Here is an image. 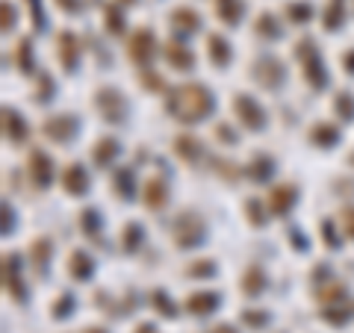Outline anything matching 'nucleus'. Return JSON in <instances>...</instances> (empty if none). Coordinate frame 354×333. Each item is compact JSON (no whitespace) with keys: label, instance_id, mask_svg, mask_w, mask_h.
Wrapping results in <instances>:
<instances>
[{"label":"nucleus","instance_id":"72a5a7b5","mask_svg":"<svg viewBox=\"0 0 354 333\" xmlns=\"http://www.w3.org/2000/svg\"><path fill=\"white\" fill-rule=\"evenodd\" d=\"M104 21H106V30L113 32V36H118V32L124 30V15H121V9L115 3L104 6Z\"/></svg>","mask_w":354,"mask_h":333},{"label":"nucleus","instance_id":"a18cd8bd","mask_svg":"<svg viewBox=\"0 0 354 333\" xmlns=\"http://www.w3.org/2000/svg\"><path fill=\"white\" fill-rule=\"evenodd\" d=\"M242 321L251 325V327H263L266 321H269V316H266V313H254V310H245V313H242Z\"/></svg>","mask_w":354,"mask_h":333},{"label":"nucleus","instance_id":"e433bc0d","mask_svg":"<svg viewBox=\"0 0 354 333\" xmlns=\"http://www.w3.org/2000/svg\"><path fill=\"white\" fill-rule=\"evenodd\" d=\"M139 245H142V225L130 221V225L124 227V251H136Z\"/></svg>","mask_w":354,"mask_h":333},{"label":"nucleus","instance_id":"6ab92c4d","mask_svg":"<svg viewBox=\"0 0 354 333\" xmlns=\"http://www.w3.org/2000/svg\"><path fill=\"white\" fill-rule=\"evenodd\" d=\"M266 283H269V280H266V272L260 269L257 263L248 265V272L242 274V292H245L248 298H257L266 289Z\"/></svg>","mask_w":354,"mask_h":333},{"label":"nucleus","instance_id":"8fccbe9b","mask_svg":"<svg viewBox=\"0 0 354 333\" xmlns=\"http://www.w3.org/2000/svg\"><path fill=\"white\" fill-rule=\"evenodd\" d=\"M50 92H53V86H50V80L41 74V92H39V104H48L50 101Z\"/></svg>","mask_w":354,"mask_h":333},{"label":"nucleus","instance_id":"de8ad7c7","mask_svg":"<svg viewBox=\"0 0 354 333\" xmlns=\"http://www.w3.org/2000/svg\"><path fill=\"white\" fill-rule=\"evenodd\" d=\"M322 233H325V245H328V248H337V245H339V239H337L334 225H330V221H322Z\"/></svg>","mask_w":354,"mask_h":333},{"label":"nucleus","instance_id":"f257e3e1","mask_svg":"<svg viewBox=\"0 0 354 333\" xmlns=\"http://www.w3.org/2000/svg\"><path fill=\"white\" fill-rule=\"evenodd\" d=\"M165 106H169V113L183 121V124H195V121H204L209 113H213V95H209V88L201 86V83H183L177 86L174 92L169 95V101H165Z\"/></svg>","mask_w":354,"mask_h":333},{"label":"nucleus","instance_id":"052dcab7","mask_svg":"<svg viewBox=\"0 0 354 333\" xmlns=\"http://www.w3.org/2000/svg\"><path fill=\"white\" fill-rule=\"evenodd\" d=\"M121 3H136V0H121Z\"/></svg>","mask_w":354,"mask_h":333},{"label":"nucleus","instance_id":"393cba45","mask_svg":"<svg viewBox=\"0 0 354 333\" xmlns=\"http://www.w3.org/2000/svg\"><path fill=\"white\" fill-rule=\"evenodd\" d=\"M68 272H71L74 280H86V277H92L95 263H92V257H88V254L74 251V254H71V260H68Z\"/></svg>","mask_w":354,"mask_h":333},{"label":"nucleus","instance_id":"603ef678","mask_svg":"<svg viewBox=\"0 0 354 333\" xmlns=\"http://www.w3.org/2000/svg\"><path fill=\"white\" fill-rule=\"evenodd\" d=\"M218 139H227V145H236V136H234V130L230 127H225V124H218Z\"/></svg>","mask_w":354,"mask_h":333},{"label":"nucleus","instance_id":"412c9836","mask_svg":"<svg viewBox=\"0 0 354 333\" xmlns=\"http://www.w3.org/2000/svg\"><path fill=\"white\" fill-rule=\"evenodd\" d=\"M242 12H245V3H242V0H216V15L230 27L239 24Z\"/></svg>","mask_w":354,"mask_h":333},{"label":"nucleus","instance_id":"ddd939ff","mask_svg":"<svg viewBox=\"0 0 354 333\" xmlns=\"http://www.w3.org/2000/svg\"><path fill=\"white\" fill-rule=\"evenodd\" d=\"M3 286L6 292L15 298V301H24L27 292H24V283H21V274H18V257L15 254H6L3 257Z\"/></svg>","mask_w":354,"mask_h":333},{"label":"nucleus","instance_id":"aec40b11","mask_svg":"<svg viewBox=\"0 0 354 333\" xmlns=\"http://www.w3.org/2000/svg\"><path fill=\"white\" fill-rule=\"evenodd\" d=\"M174 153H177V157H180L183 162H198V160H201V142H198L195 136H177L174 139Z\"/></svg>","mask_w":354,"mask_h":333},{"label":"nucleus","instance_id":"49530a36","mask_svg":"<svg viewBox=\"0 0 354 333\" xmlns=\"http://www.w3.org/2000/svg\"><path fill=\"white\" fill-rule=\"evenodd\" d=\"M27 6H30L32 24H36L39 30H44V15H41V0H27Z\"/></svg>","mask_w":354,"mask_h":333},{"label":"nucleus","instance_id":"7ed1b4c3","mask_svg":"<svg viewBox=\"0 0 354 333\" xmlns=\"http://www.w3.org/2000/svg\"><path fill=\"white\" fill-rule=\"evenodd\" d=\"M295 57H298V62H301L304 77H307L310 86H313V88H325L328 86L325 62H322V57H319V48L313 44V39H301V41H298Z\"/></svg>","mask_w":354,"mask_h":333},{"label":"nucleus","instance_id":"9b49d317","mask_svg":"<svg viewBox=\"0 0 354 333\" xmlns=\"http://www.w3.org/2000/svg\"><path fill=\"white\" fill-rule=\"evenodd\" d=\"M295 198H298L295 186H290V183L272 186V189H269V213H272V216H286V213L292 209Z\"/></svg>","mask_w":354,"mask_h":333},{"label":"nucleus","instance_id":"864d4df0","mask_svg":"<svg viewBox=\"0 0 354 333\" xmlns=\"http://www.w3.org/2000/svg\"><path fill=\"white\" fill-rule=\"evenodd\" d=\"M57 6H62L65 12H80V0H57Z\"/></svg>","mask_w":354,"mask_h":333},{"label":"nucleus","instance_id":"a211bd4d","mask_svg":"<svg viewBox=\"0 0 354 333\" xmlns=\"http://www.w3.org/2000/svg\"><path fill=\"white\" fill-rule=\"evenodd\" d=\"M218 307V295L216 292H192L186 298V310L192 316H209Z\"/></svg>","mask_w":354,"mask_h":333},{"label":"nucleus","instance_id":"c03bdc74","mask_svg":"<svg viewBox=\"0 0 354 333\" xmlns=\"http://www.w3.org/2000/svg\"><path fill=\"white\" fill-rule=\"evenodd\" d=\"M189 274H192V277H213V274H216V265L209 263V260L195 263V265H189Z\"/></svg>","mask_w":354,"mask_h":333},{"label":"nucleus","instance_id":"09e8293b","mask_svg":"<svg viewBox=\"0 0 354 333\" xmlns=\"http://www.w3.org/2000/svg\"><path fill=\"white\" fill-rule=\"evenodd\" d=\"M142 83H145L148 88H162L165 83H162V77H157V74H151L148 68L145 71H142Z\"/></svg>","mask_w":354,"mask_h":333},{"label":"nucleus","instance_id":"bf43d9fd","mask_svg":"<svg viewBox=\"0 0 354 333\" xmlns=\"http://www.w3.org/2000/svg\"><path fill=\"white\" fill-rule=\"evenodd\" d=\"M86 333H104V330H101V327H88Z\"/></svg>","mask_w":354,"mask_h":333},{"label":"nucleus","instance_id":"13d9d810","mask_svg":"<svg viewBox=\"0 0 354 333\" xmlns=\"http://www.w3.org/2000/svg\"><path fill=\"white\" fill-rule=\"evenodd\" d=\"M136 333H157V327H153V325H139Z\"/></svg>","mask_w":354,"mask_h":333},{"label":"nucleus","instance_id":"a878e982","mask_svg":"<svg viewBox=\"0 0 354 333\" xmlns=\"http://www.w3.org/2000/svg\"><path fill=\"white\" fill-rule=\"evenodd\" d=\"M310 142H313V145H322V148H334L339 142V130L334 124H313Z\"/></svg>","mask_w":354,"mask_h":333},{"label":"nucleus","instance_id":"39448f33","mask_svg":"<svg viewBox=\"0 0 354 333\" xmlns=\"http://www.w3.org/2000/svg\"><path fill=\"white\" fill-rule=\"evenodd\" d=\"M153 53H157V39H153V32L145 30V27L133 32L130 41H127V57L145 68V65L153 59Z\"/></svg>","mask_w":354,"mask_h":333},{"label":"nucleus","instance_id":"7c9ffc66","mask_svg":"<svg viewBox=\"0 0 354 333\" xmlns=\"http://www.w3.org/2000/svg\"><path fill=\"white\" fill-rule=\"evenodd\" d=\"M272 171H274V162H272L269 157H257V160L248 165V177H251V180H257V183L269 180Z\"/></svg>","mask_w":354,"mask_h":333},{"label":"nucleus","instance_id":"c85d7f7f","mask_svg":"<svg viewBox=\"0 0 354 333\" xmlns=\"http://www.w3.org/2000/svg\"><path fill=\"white\" fill-rule=\"evenodd\" d=\"M80 227L88 233V239L92 242H101V216H97V209H83Z\"/></svg>","mask_w":354,"mask_h":333},{"label":"nucleus","instance_id":"5fc2aeb1","mask_svg":"<svg viewBox=\"0 0 354 333\" xmlns=\"http://www.w3.org/2000/svg\"><path fill=\"white\" fill-rule=\"evenodd\" d=\"M290 236H292V239H290V242H292V248H298V251H304V248H307V242L301 239V233H298V230H292Z\"/></svg>","mask_w":354,"mask_h":333},{"label":"nucleus","instance_id":"f704fd0d","mask_svg":"<svg viewBox=\"0 0 354 333\" xmlns=\"http://www.w3.org/2000/svg\"><path fill=\"white\" fill-rule=\"evenodd\" d=\"M151 304L157 307V313H160V316H165V318H174V316H177V307L169 301V295H165L162 289H157V292L151 295Z\"/></svg>","mask_w":354,"mask_h":333},{"label":"nucleus","instance_id":"20e7f679","mask_svg":"<svg viewBox=\"0 0 354 333\" xmlns=\"http://www.w3.org/2000/svg\"><path fill=\"white\" fill-rule=\"evenodd\" d=\"M251 77H254V80H257L263 88H281L283 80H286V71H283L281 59H274V57H260L257 62H254Z\"/></svg>","mask_w":354,"mask_h":333},{"label":"nucleus","instance_id":"0eeeda50","mask_svg":"<svg viewBox=\"0 0 354 333\" xmlns=\"http://www.w3.org/2000/svg\"><path fill=\"white\" fill-rule=\"evenodd\" d=\"M234 113H236V118L242 121V127H248V130H263L266 127V113H263V106L254 101V97H248V95H236L234 97Z\"/></svg>","mask_w":354,"mask_h":333},{"label":"nucleus","instance_id":"4d7b16f0","mask_svg":"<svg viewBox=\"0 0 354 333\" xmlns=\"http://www.w3.org/2000/svg\"><path fill=\"white\" fill-rule=\"evenodd\" d=\"M207 333H236V327H230V325H216L213 330H207Z\"/></svg>","mask_w":354,"mask_h":333},{"label":"nucleus","instance_id":"cd10ccee","mask_svg":"<svg viewBox=\"0 0 354 333\" xmlns=\"http://www.w3.org/2000/svg\"><path fill=\"white\" fill-rule=\"evenodd\" d=\"M50 251H53V245H50V239H36L30 245V254H32V265H36L39 272H48V260H50Z\"/></svg>","mask_w":354,"mask_h":333},{"label":"nucleus","instance_id":"473e14b6","mask_svg":"<svg viewBox=\"0 0 354 333\" xmlns=\"http://www.w3.org/2000/svg\"><path fill=\"white\" fill-rule=\"evenodd\" d=\"M354 316V304H348L346 310H342L339 304H334V307H325L322 310V318L325 321H330V325H346V321Z\"/></svg>","mask_w":354,"mask_h":333},{"label":"nucleus","instance_id":"b1692460","mask_svg":"<svg viewBox=\"0 0 354 333\" xmlns=\"http://www.w3.org/2000/svg\"><path fill=\"white\" fill-rule=\"evenodd\" d=\"M207 50H209V59H213L216 68H225V65H230V44L221 36H216V32L207 39Z\"/></svg>","mask_w":354,"mask_h":333},{"label":"nucleus","instance_id":"4c0bfd02","mask_svg":"<svg viewBox=\"0 0 354 333\" xmlns=\"http://www.w3.org/2000/svg\"><path fill=\"white\" fill-rule=\"evenodd\" d=\"M310 15H313L310 3H290L286 6V18L295 21V24H304V21H310Z\"/></svg>","mask_w":354,"mask_h":333},{"label":"nucleus","instance_id":"9d476101","mask_svg":"<svg viewBox=\"0 0 354 333\" xmlns=\"http://www.w3.org/2000/svg\"><path fill=\"white\" fill-rule=\"evenodd\" d=\"M57 57L62 62L65 71H74L77 68V59H80V41H77L74 32H59L57 36Z\"/></svg>","mask_w":354,"mask_h":333},{"label":"nucleus","instance_id":"6e6d98bb","mask_svg":"<svg viewBox=\"0 0 354 333\" xmlns=\"http://www.w3.org/2000/svg\"><path fill=\"white\" fill-rule=\"evenodd\" d=\"M342 62H346V68H348V74H354V50H348L346 57H342Z\"/></svg>","mask_w":354,"mask_h":333},{"label":"nucleus","instance_id":"58836bf2","mask_svg":"<svg viewBox=\"0 0 354 333\" xmlns=\"http://www.w3.org/2000/svg\"><path fill=\"white\" fill-rule=\"evenodd\" d=\"M245 216H248V221L254 227H263L266 225V213H263V207H260V201H245Z\"/></svg>","mask_w":354,"mask_h":333},{"label":"nucleus","instance_id":"2eb2a0df","mask_svg":"<svg viewBox=\"0 0 354 333\" xmlns=\"http://www.w3.org/2000/svg\"><path fill=\"white\" fill-rule=\"evenodd\" d=\"M62 186L68 195H86L88 192V174L83 171V165L71 162L68 169L62 171Z\"/></svg>","mask_w":354,"mask_h":333},{"label":"nucleus","instance_id":"37998d69","mask_svg":"<svg viewBox=\"0 0 354 333\" xmlns=\"http://www.w3.org/2000/svg\"><path fill=\"white\" fill-rule=\"evenodd\" d=\"M71 304H74V298L71 295H62L57 304H53V318H65L71 313Z\"/></svg>","mask_w":354,"mask_h":333},{"label":"nucleus","instance_id":"c9c22d12","mask_svg":"<svg viewBox=\"0 0 354 333\" xmlns=\"http://www.w3.org/2000/svg\"><path fill=\"white\" fill-rule=\"evenodd\" d=\"M334 109H337L339 118L351 121V118H354V95H351V92H339L337 101H334Z\"/></svg>","mask_w":354,"mask_h":333},{"label":"nucleus","instance_id":"f8f14e48","mask_svg":"<svg viewBox=\"0 0 354 333\" xmlns=\"http://www.w3.org/2000/svg\"><path fill=\"white\" fill-rule=\"evenodd\" d=\"M316 280H319V277H316ZM313 295H316V301L322 307H334V304H342V298H346V286H342L337 277H325V280L316 283Z\"/></svg>","mask_w":354,"mask_h":333},{"label":"nucleus","instance_id":"bb28decb","mask_svg":"<svg viewBox=\"0 0 354 333\" xmlns=\"http://www.w3.org/2000/svg\"><path fill=\"white\" fill-rule=\"evenodd\" d=\"M92 157H95V165L106 169V165L118 157V142H115V139H101V142L95 145V153H92Z\"/></svg>","mask_w":354,"mask_h":333},{"label":"nucleus","instance_id":"f03ea898","mask_svg":"<svg viewBox=\"0 0 354 333\" xmlns=\"http://www.w3.org/2000/svg\"><path fill=\"white\" fill-rule=\"evenodd\" d=\"M171 233H174V245L183 248V251H189V248H195V245H201V242H204L207 225H204V218L198 213H192V209H183V213L174 218Z\"/></svg>","mask_w":354,"mask_h":333},{"label":"nucleus","instance_id":"79ce46f5","mask_svg":"<svg viewBox=\"0 0 354 333\" xmlns=\"http://www.w3.org/2000/svg\"><path fill=\"white\" fill-rule=\"evenodd\" d=\"M0 18H3V32L6 30H12L15 27V9H12V3H9V0H3V3H0Z\"/></svg>","mask_w":354,"mask_h":333},{"label":"nucleus","instance_id":"3c124183","mask_svg":"<svg viewBox=\"0 0 354 333\" xmlns=\"http://www.w3.org/2000/svg\"><path fill=\"white\" fill-rule=\"evenodd\" d=\"M15 225V218H12V209H9V204H3V233L9 236V230H12Z\"/></svg>","mask_w":354,"mask_h":333},{"label":"nucleus","instance_id":"2f4dec72","mask_svg":"<svg viewBox=\"0 0 354 333\" xmlns=\"http://www.w3.org/2000/svg\"><path fill=\"white\" fill-rule=\"evenodd\" d=\"M254 30L260 32V36H266V39H281V27H278V21H274V15H269V12H263L260 18H257V24H254Z\"/></svg>","mask_w":354,"mask_h":333},{"label":"nucleus","instance_id":"4468645a","mask_svg":"<svg viewBox=\"0 0 354 333\" xmlns=\"http://www.w3.org/2000/svg\"><path fill=\"white\" fill-rule=\"evenodd\" d=\"M3 136H6V142H12V145H21V142L27 139L24 118H21L15 109H9V106H3Z\"/></svg>","mask_w":354,"mask_h":333},{"label":"nucleus","instance_id":"f3484780","mask_svg":"<svg viewBox=\"0 0 354 333\" xmlns=\"http://www.w3.org/2000/svg\"><path fill=\"white\" fill-rule=\"evenodd\" d=\"M142 198H145V207L157 213V209H162L165 204H169V186H165V180H148Z\"/></svg>","mask_w":354,"mask_h":333},{"label":"nucleus","instance_id":"ea45409f","mask_svg":"<svg viewBox=\"0 0 354 333\" xmlns=\"http://www.w3.org/2000/svg\"><path fill=\"white\" fill-rule=\"evenodd\" d=\"M339 227H342V233L354 242V207H342L339 209Z\"/></svg>","mask_w":354,"mask_h":333},{"label":"nucleus","instance_id":"423d86ee","mask_svg":"<svg viewBox=\"0 0 354 333\" xmlns=\"http://www.w3.org/2000/svg\"><path fill=\"white\" fill-rule=\"evenodd\" d=\"M95 101H97L101 115L106 121H113V124H121V121L127 118V101H124V95H121L118 88H101Z\"/></svg>","mask_w":354,"mask_h":333},{"label":"nucleus","instance_id":"6e6552de","mask_svg":"<svg viewBox=\"0 0 354 333\" xmlns=\"http://www.w3.org/2000/svg\"><path fill=\"white\" fill-rule=\"evenodd\" d=\"M77 118L74 115H53V118H48L44 121V136H50L53 142H71L74 136H77Z\"/></svg>","mask_w":354,"mask_h":333},{"label":"nucleus","instance_id":"1a4fd4ad","mask_svg":"<svg viewBox=\"0 0 354 333\" xmlns=\"http://www.w3.org/2000/svg\"><path fill=\"white\" fill-rule=\"evenodd\" d=\"M27 162H30V180L36 183L39 189H48L50 180H53V162H50V157L44 151H32Z\"/></svg>","mask_w":354,"mask_h":333},{"label":"nucleus","instance_id":"4be33fe9","mask_svg":"<svg viewBox=\"0 0 354 333\" xmlns=\"http://www.w3.org/2000/svg\"><path fill=\"white\" fill-rule=\"evenodd\" d=\"M171 27L174 30H180V32H198V27H201V18H198L195 9H174L171 12Z\"/></svg>","mask_w":354,"mask_h":333},{"label":"nucleus","instance_id":"c756f323","mask_svg":"<svg viewBox=\"0 0 354 333\" xmlns=\"http://www.w3.org/2000/svg\"><path fill=\"white\" fill-rule=\"evenodd\" d=\"M115 195L130 201L133 195H136V189H133V171L130 169H118L115 171Z\"/></svg>","mask_w":354,"mask_h":333},{"label":"nucleus","instance_id":"dca6fc26","mask_svg":"<svg viewBox=\"0 0 354 333\" xmlns=\"http://www.w3.org/2000/svg\"><path fill=\"white\" fill-rule=\"evenodd\" d=\"M165 59H169V65H171V68H177V71H192V65H195L192 50L186 48V44H180V41H169V44H165Z\"/></svg>","mask_w":354,"mask_h":333},{"label":"nucleus","instance_id":"5701e85b","mask_svg":"<svg viewBox=\"0 0 354 333\" xmlns=\"http://www.w3.org/2000/svg\"><path fill=\"white\" fill-rule=\"evenodd\" d=\"M346 21V0H328L325 6V15H322V24L328 32H337Z\"/></svg>","mask_w":354,"mask_h":333},{"label":"nucleus","instance_id":"a19ab883","mask_svg":"<svg viewBox=\"0 0 354 333\" xmlns=\"http://www.w3.org/2000/svg\"><path fill=\"white\" fill-rule=\"evenodd\" d=\"M30 39H21L18 44V62H21V68H24V74H32V62H30Z\"/></svg>","mask_w":354,"mask_h":333}]
</instances>
